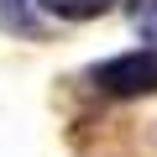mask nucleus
<instances>
[{"label":"nucleus","instance_id":"obj_3","mask_svg":"<svg viewBox=\"0 0 157 157\" xmlns=\"http://www.w3.org/2000/svg\"><path fill=\"white\" fill-rule=\"evenodd\" d=\"M21 6H26V0H0V21L16 26V11H21Z\"/></svg>","mask_w":157,"mask_h":157},{"label":"nucleus","instance_id":"obj_2","mask_svg":"<svg viewBox=\"0 0 157 157\" xmlns=\"http://www.w3.org/2000/svg\"><path fill=\"white\" fill-rule=\"evenodd\" d=\"M37 11H47V16H58V21H94V16H105L115 0H32Z\"/></svg>","mask_w":157,"mask_h":157},{"label":"nucleus","instance_id":"obj_1","mask_svg":"<svg viewBox=\"0 0 157 157\" xmlns=\"http://www.w3.org/2000/svg\"><path fill=\"white\" fill-rule=\"evenodd\" d=\"M94 84L105 94H121V100H136V94H157V47H136V52H121V58H105L94 63Z\"/></svg>","mask_w":157,"mask_h":157}]
</instances>
